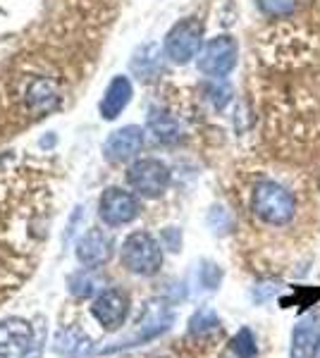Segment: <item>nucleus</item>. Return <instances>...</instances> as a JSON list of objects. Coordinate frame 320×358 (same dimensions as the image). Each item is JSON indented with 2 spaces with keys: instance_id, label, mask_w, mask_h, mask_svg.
Here are the masks:
<instances>
[{
  "instance_id": "7ed1b4c3",
  "label": "nucleus",
  "mask_w": 320,
  "mask_h": 358,
  "mask_svg": "<svg viewBox=\"0 0 320 358\" xmlns=\"http://www.w3.org/2000/svg\"><path fill=\"white\" fill-rule=\"evenodd\" d=\"M203 48V24L194 17L177 22L165 36V55L174 65H187Z\"/></svg>"
},
{
  "instance_id": "423d86ee",
  "label": "nucleus",
  "mask_w": 320,
  "mask_h": 358,
  "mask_svg": "<svg viewBox=\"0 0 320 358\" xmlns=\"http://www.w3.org/2000/svg\"><path fill=\"white\" fill-rule=\"evenodd\" d=\"M139 201L134 199L130 192H122L118 187H110L103 192L101 201H98V215L108 227H122L130 224L134 217L139 215Z\"/></svg>"
},
{
  "instance_id": "0eeeda50",
  "label": "nucleus",
  "mask_w": 320,
  "mask_h": 358,
  "mask_svg": "<svg viewBox=\"0 0 320 358\" xmlns=\"http://www.w3.org/2000/svg\"><path fill=\"white\" fill-rule=\"evenodd\" d=\"M34 344L32 325L22 317L0 320V358H27Z\"/></svg>"
},
{
  "instance_id": "1a4fd4ad",
  "label": "nucleus",
  "mask_w": 320,
  "mask_h": 358,
  "mask_svg": "<svg viewBox=\"0 0 320 358\" xmlns=\"http://www.w3.org/2000/svg\"><path fill=\"white\" fill-rule=\"evenodd\" d=\"M144 148V131L137 124H127L122 129H115L108 136L106 146H103V155L110 163H127V160L137 158Z\"/></svg>"
},
{
  "instance_id": "dca6fc26",
  "label": "nucleus",
  "mask_w": 320,
  "mask_h": 358,
  "mask_svg": "<svg viewBox=\"0 0 320 358\" xmlns=\"http://www.w3.org/2000/svg\"><path fill=\"white\" fill-rule=\"evenodd\" d=\"M220 334V317L213 308H201L189 320V337L194 339H211Z\"/></svg>"
},
{
  "instance_id": "aec40b11",
  "label": "nucleus",
  "mask_w": 320,
  "mask_h": 358,
  "mask_svg": "<svg viewBox=\"0 0 320 358\" xmlns=\"http://www.w3.org/2000/svg\"><path fill=\"white\" fill-rule=\"evenodd\" d=\"M220 277H223V273L211 263H206L201 268V285L206 287V289H215V287L220 285Z\"/></svg>"
},
{
  "instance_id": "6ab92c4d",
  "label": "nucleus",
  "mask_w": 320,
  "mask_h": 358,
  "mask_svg": "<svg viewBox=\"0 0 320 358\" xmlns=\"http://www.w3.org/2000/svg\"><path fill=\"white\" fill-rule=\"evenodd\" d=\"M260 8V13L270 15V17H284L292 15L296 8V0H256Z\"/></svg>"
},
{
  "instance_id": "f8f14e48",
  "label": "nucleus",
  "mask_w": 320,
  "mask_h": 358,
  "mask_svg": "<svg viewBox=\"0 0 320 358\" xmlns=\"http://www.w3.org/2000/svg\"><path fill=\"white\" fill-rule=\"evenodd\" d=\"M132 101V82L127 77H115L108 84L106 94L101 101V117L103 120H118V115L130 106Z\"/></svg>"
},
{
  "instance_id": "9d476101",
  "label": "nucleus",
  "mask_w": 320,
  "mask_h": 358,
  "mask_svg": "<svg viewBox=\"0 0 320 358\" xmlns=\"http://www.w3.org/2000/svg\"><path fill=\"white\" fill-rule=\"evenodd\" d=\"M113 256V239L103 229H89L77 244V258L84 268L94 270L106 265Z\"/></svg>"
},
{
  "instance_id": "20e7f679",
  "label": "nucleus",
  "mask_w": 320,
  "mask_h": 358,
  "mask_svg": "<svg viewBox=\"0 0 320 358\" xmlns=\"http://www.w3.org/2000/svg\"><path fill=\"white\" fill-rule=\"evenodd\" d=\"M237 57H239V45L232 36H215L211 38L199 53V69L206 77L223 79L232 69L237 67Z\"/></svg>"
},
{
  "instance_id": "412c9836",
  "label": "nucleus",
  "mask_w": 320,
  "mask_h": 358,
  "mask_svg": "<svg viewBox=\"0 0 320 358\" xmlns=\"http://www.w3.org/2000/svg\"><path fill=\"white\" fill-rule=\"evenodd\" d=\"M208 94H211L208 98L213 101V106L220 110V108H225L227 103H230L232 91H230V86H227V84H220V86H211V89H208Z\"/></svg>"
},
{
  "instance_id": "4468645a",
  "label": "nucleus",
  "mask_w": 320,
  "mask_h": 358,
  "mask_svg": "<svg viewBox=\"0 0 320 358\" xmlns=\"http://www.w3.org/2000/svg\"><path fill=\"white\" fill-rule=\"evenodd\" d=\"M27 103L34 113H50L60 106V94L46 79H34L27 89Z\"/></svg>"
},
{
  "instance_id": "4be33fe9",
  "label": "nucleus",
  "mask_w": 320,
  "mask_h": 358,
  "mask_svg": "<svg viewBox=\"0 0 320 358\" xmlns=\"http://www.w3.org/2000/svg\"><path fill=\"white\" fill-rule=\"evenodd\" d=\"M162 244L165 248H170V251H179V246H182V234H179L177 227H167L162 229Z\"/></svg>"
},
{
  "instance_id": "6e6552de",
  "label": "nucleus",
  "mask_w": 320,
  "mask_h": 358,
  "mask_svg": "<svg viewBox=\"0 0 320 358\" xmlns=\"http://www.w3.org/2000/svg\"><path fill=\"white\" fill-rule=\"evenodd\" d=\"M127 313H130V296L120 289H106L101 296L91 303V315L106 327L108 332L118 330L125 322Z\"/></svg>"
},
{
  "instance_id": "39448f33",
  "label": "nucleus",
  "mask_w": 320,
  "mask_h": 358,
  "mask_svg": "<svg viewBox=\"0 0 320 358\" xmlns=\"http://www.w3.org/2000/svg\"><path fill=\"white\" fill-rule=\"evenodd\" d=\"M127 182L144 199H158L170 184V167L155 158L137 160L127 170Z\"/></svg>"
},
{
  "instance_id": "9b49d317",
  "label": "nucleus",
  "mask_w": 320,
  "mask_h": 358,
  "mask_svg": "<svg viewBox=\"0 0 320 358\" xmlns=\"http://www.w3.org/2000/svg\"><path fill=\"white\" fill-rule=\"evenodd\" d=\"M320 349V322L316 315L301 317L292 332L289 358H316Z\"/></svg>"
},
{
  "instance_id": "2eb2a0df",
  "label": "nucleus",
  "mask_w": 320,
  "mask_h": 358,
  "mask_svg": "<svg viewBox=\"0 0 320 358\" xmlns=\"http://www.w3.org/2000/svg\"><path fill=\"white\" fill-rule=\"evenodd\" d=\"M55 351L65 358H81L91 351V342L79 327H67L60 330L55 337Z\"/></svg>"
},
{
  "instance_id": "a211bd4d",
  "label": "nucleus",
  "mask_w": 320,
  "mask_h": 358,
  "mask_svg": "<svg viewBox=\"0 0 320 358\" xmlns=\"http://www.w3.org/2000/svg\"><path fill=\"white\" fill-rule=\"evenodd\" d=\"M101 287H103V280L96 275H91L89 268L69 277V292H72L77 299H89L91 294H96Z\"/></svg>"
},
{
  "instance_id": "f03ea898",
  "label": "nucleus",
  "mask_w": 320,
  "mask_h": 358,
  "mask_svg": "<svg viewBox=\"0 0 320 358\" xmlns=\"http://www.w3.org/2000/svg\"><path fill=\"white\" fill-rule=\"evenodd\" d=\"M122 263L134 275H155L162 268L160 244L148 232H134L122 244Z\"/></svg>"
},
{
  "instance_id": "5701e85b",
  "label": "nucleus",
  "mask_w": 320,
  "mask_h": 358,
  "mask_svg": "<svg viewBox=\"0 0 320 358\" xmlns=\"http://www.w3.org/2000/svg\"><path fill=\"white\" fill-rule=\"evenodd\" d=\"M10 282H15L13 270H10V268H5V263L0 261V287H8Z\"/></svg>"
},
{
  "instance_id": "ddd939ff",
  "label": "nucleus",
  "mask_w": 320,
  "mask_h": 358,
  "mask_svg": "<svg viewBox=\"0 0 320 358\" xmlns=\"http://www.w3.org/2000/svg\"><path fill=\"white\" fill-rule=\"evenodd\" d=\"M148 129L160 143H167V146H172V143H177L182 138V124L177 122V117H172L170 113L160 110V108H151Z\"/></svg>"
},
{
  "instance_id": "f257e3e1",
  "label": "nucleus",
  "mask_w": 320,
  "mask_h": 358,
  "mask_svg": "<svg viewBox=\"0 0 320 358\" xmlns=\"http://www.w3.org/2000/svg\"><path fill=\"white\" fill-rule=\"evenodd\" d=\"M251 208H253V215L260 222L272 224V227H284L296 215V199L282 184L265 179V182L256 184L251 196Z\"/></svg>"
},
{
  "instance_id": "f3484780",
  "label": "nucleus",
  "mask_w": 320,
  "mask_h": 358,
  "mask_svg": "<svg viewBox=\"0 0 320 358\" xmlns=\"http://www.w3.org/2000/svg\"><path fill=\"white\" fill-rule=\"evenodd\" d=\"M256 356H258V346H256L251 330H246V327L237 332V337L232 339L225 351V358H256Z\"/></svg>"
}]
</instances>
